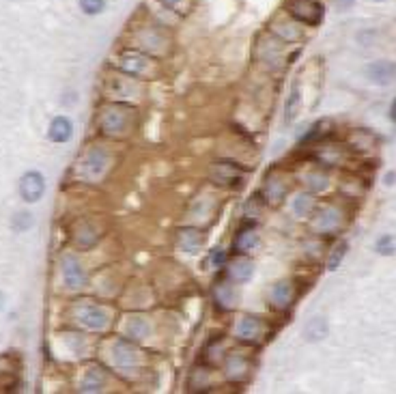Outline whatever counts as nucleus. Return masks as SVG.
Here are the masks:
<instances>
[{"instance_id":"423d86ee","label":"nucleus","mask_w":396,"mask_h":394,"mask_svg":"<svg viewBox=\"0 0 396 394\" xmlns=\"http://www.w3.org/2000/svg\"><path fill=\"white\" fill-rule=\"evenodd\" d=\"M304 29L300 22H295L289 13H278L276 17H271L267 31L274 35L276 39H280L282 43H300L304 39Z\"/></svg>"},{"instance_id":"58836bf2","label":"nucleus","mask_w":396,"mask_h":394,"mask_svg":"<svg viewBox=\"0 0 396 394\" xmlns=\"http://www.w3.org/2000/svg\"><path fill=\"white\" fill-rule=\"evenodd\" d=\"M388 114H390V121L394 123V126H396V100L390 104V110H388Z\"/></svg>"},{"instance_id":"39448f33","label":"nucleus","mask_w":396,"mask_h":394,"mask_svg":"<svg viewBox=\"0 0 396 394\" xmlns=\"http://www.w3.org/2000/svg\"><path fill=\"white\" fill-rule=\"evenodd\" d=\"M119 69L125 73V76L142 78V76H151L155 63L146 52L138 50V47H132V50H123L119 54Z\"/></svg>"},{"instance_id":"7ed1b4c3","label":"nucleus","mask_w":396,"mask_h":394,"mask_svg":"<svg viewBox=\"0 0 396 394\" xmlns=\"http://www.w3.org/2000/svg\"><path fill=\"white\" fill-rule=\"evenodd\" d=\"M310 215H312V229H314V233L326 235V237L338 235L344 229V225H346L344 211L338 205H334V203L317 205Z\"/></svg>"},{"instance_id":"a19ab883","label":"nucleus","mask_w":396,"mask_h":394,"mask_svg":"<svg viewBox=\"0 0 396 394\" xmlns=\"http://www.w3.org/2000/svg\"><path fill=\"white\" fill-rule=\"evenodd\" d=\"M3 308H5V293L0 291V310H3Z\"/></svg>"},{"instance_id":"2f4dec72","label":"nucleus","mask_w":396,"mask_h":394,"mask_svg":"<svg viewBox=\"0 0 396 394\" xmlns=\"http://www.w3.org/2000/svg\"><path fill=\"white\" fill-rule=\"evenodd\" d=\"M375 252L381 257H394L396 255V237L386 233L375 241Z\"/></svg>"},{"instance_id":"b1692460","label":"nucleus","mask_w":396,"mask_h":394,"mask_svg":"<svg viewBox=\"0 0 396 394\" xmlns=\"http://www.w3.org/2000/svg\"><path fill=\"white\" fill-rule=\"evenodd\" d=\"M259 241H261V237H259L257 229H241V231L237 233V237H235V243H233V245H235V252H237V255L250 252V250L257 248Z\"/></svg>"},{"instance_id":"7c9ffc66","label":"nucleus","mask_w":396,"mask_h":394,"mask_svg":"<svg viewBox=\"0 0 396 394\" xmlns=\"http://www.w3.org/2000/svg\"><path fill=\"white\" fill-rule=\"evenodd\" d=\"M346 250H349V243H346V241H338L334 245V250L328 257V269H330V272H336V269L340 267L342 259L346 257Z\"/></svg>"},{"instance_id":"ea45409f","label":"nucleus","mask_w":396,"mask_h":394,"mask_svg":"<svg viewBox=\"0 0 396 394\" xmlns=\"http://www.w3.org/2000/svg\"><path fill=\"white\" fill-rule=\"evenodd\" d=\"M394 183H396V172L392 170L386 175V185H394Z\"/></svg>"},{"instance_id":"dca6fc26","label":"nucleus","mask_w":396,"mask_h":394,"mask_svg":"<svg viewBox=\"0 0 396 394\" xmlns=\"http://www.w3.org/2000/svg\"><path fill=\"white\" fill-rule=\"evenodd\" d=\"M177 241L181 245V250L198 252L205 245V233L201 229H194V227H183L177 233Z\"/></svg>"},{"instance_id":"5701e85b","label":"nucleus","mask_w":396,"mask_h":394,"mask_svg":"<svg viewBox=\"0 0 396 394\" xmlns=\"http://www.w3.org/2000/svg\"><path fill=\"white\" fill-rule=\"evenodd\" d=\"M125 334L132 338V340H144L151 336V324H148L146 317H130L128 324H125Z\"/></svg>"},{"instance_id":"cd10ccee","label":"nucleus","mask_w":396,"mask_h":394,"mask_svg":"<svg viewBox=\"0 0 396 394\" xmlns=\"http://www.w3.org/2000/svg\"><path fill=\"white\" fill-rule=\"evenodd\" d=\"M304 179H306L308 192H312V194H323L330 188V177L323 170H310V172H306Z\"/></svg>"},{"instance_id":"a211bd4d","label":"nucleus","mask_w":396,"mask_h":394,"mask_svg":"<svg viewBox=\"0 0 396 394\" xmlns=\"http://www.w3.org/2000/svg\"><path fill=\"white\" fill-rule=\"evenodd\" d=\"M47 136H50V140H52V142H59V144L69 142L71 136H73V123H71V119L65 116V114L54 116L52 123H50Z\"/></svg>"},{"instance_id":"4468645a","label":"nucleus","mask_w":396,"mask_h":394,"mask_svg":"<svg viewBox=\"0 0 396 394\" xmlns=\"http://www.w3.org/2000/svg\"><path fill=\"white\" fill-rule=\"evenodd\" d=\"M293 298H295V289H293V285L289 280L276 282L269 291V302L276 310H287L293 304Z\"/></svg>"},{"instance_id":"aec40b11","label":"nucleus","mask_w":396,"mask_h":394,"mask_svg":"<svg viewBox=\"0 0 396 394\" xmlns=\"http://www.w3.org/2000/svg\"><path fill=\"white\" fill-rule=\"evenodd\" d=\"M136 41H138V50L142 52H155V47L162 45L166 39H164V33L158 31L155 26H144L136 33Z\"/></svg>"},{"instance_id":"f257e3e1","label":"nucleus","mask_w":396,"mask_h":394,"mask_svg":"<svg viewBox=\"0 0 396 394\" xmlns=\"http://www.w3.org/2000/svg\"><path fill=\"white\" fill-rule=\"evenodd\" d=\"M134 110L123 106V104H110L102 110L99 114V130H102L106 136L112 138H121L132 132L134 126Z\"/></svg>"},{"instance_id":"9d476101","label":"nucleus","mask_w":396,"mask_h":394,"mask_svg":"<svg viewBox=\"0 0 396 394\" xmlns=\"http://www.w3.org/2000/svg\"><path fill=\"white\" fill-rule=\"evenodd\" d=\"M366 78L368 82H373L377 86H390L396 82V63L394 61H373L370 65H366Z\"/></svg>"},{"instance_id":"9b49d317","label":"nucleus","mask_w":396,"mask_h":394,"mask_svg":"<svg viewBox=\"0 0 396 394\" xmlns=\"http://www.w3.org/2000/svg\"><path fill=\"white\" fill-rule=\"evenodd\" d=\"M45 192V179L41 172L29 170L20 181V196L26 203H37Z\"/></svg>"},{"instance_id":"6e6552de","label":"nucleus","mask_w":396,"mask_h":394,"mask_svg":"<svg viewBox=\"0 0 396 394\" xmlns=\"http://www.w3.org/2000/svg\"><path fill=\"white\" fill-rule=\"evenodd\" d=\"M263 334H265V324L257 315H243L235 328V336L247 344H257L263 338Z\"/></svg>"},{"instance_id":"1a4fd4ad","label":"nucleus","mask_w":396,"mask_h":394,"mask_svg":"<svg viewBox=\"0 0 396 394\" xmlns=\"http://www.w3.org/2000/svg\"><path fill=\"white\" fill-rule=\"evenodd\" d=\"M78 319L80 324L93 332H102L108 328L110 324V315L104 306H97V304H86L78 308Z\"/></svg>"},{"instance_id":"f03ea898","label":"nucleus","mask_w":396,"mask_h":394,"mask_svg":"<svg viewBox=\"0 0 396 394\" xmlns=\"http://www.w3.org/2000/svg\"><path fill=\"white\" fill-rule=\"evenodd\" d=\"M282 11L306 29H317L326 20V5L321 0H282Z\"/></svg>"},{"instance_id":"c9c22d12","label":"nucleus","mask_w":396,"mask_h":394,"mask_svg":"<svg viewBox=\"0 0 396 394\" xmlns=\"http://www.w3.org/2000/svg\"><path fill=\"white\" fill-rule=\"evenodd\" d=\"M160 5L168 9L170 13H181L188 7V0H160Z\"/></svg>"},{"instance_id":"f704fd0d","label":"nucleus","mask_w":396,"mask_h":394,"mask_svg":"<svg viewBox=\"0 0 396 394\" xmlns=\"http://www.w3.org/2000/svg\"><path fill=\"white\" fill-rule=\"evenodd\" d=\"M326 126H328V121H319V123H314V126L310 128V132L302 138V142H317V140H321L323 138L330 130H326Z\"/></svg>"},{"instance_id":"412c9836","label":"nucleus","mask_w":396,"mask_h":394,"mask_svg":"<svg viewBox=\"0 0 396 394\" xmlns=\"http://www.w3.org/2000/svg\"><path fill=\"white\" fill-rule=\"evenodd\" d=\"M213 300H215V306L222 308V310H231L237 306V300H239V293L233 289L231 282H220L213 291Z\"/></svg>"},{"instance_id":"79ce46f5","label":"nucleus","mask_w":396,"mask_h":394,"mask_svg":"<svg viewBox=\"0 0 396 394\" xmlns=\"http://www.w3.org/2000/svg\"><path fill=\"white\" fill-rule=\"evenodd\" d=\"M370 3H386V0H370Z\"/></svg>"},{"instance_id":"bb28decb","label":"nucleus","mask_w":396,"mask_h":394,"mask_svg":"<svg viewBox=\"0 0 396 394\" xmlns=\"http://www.w3.org/2000/svg\"><path fill=\"white\" fill-rule=\"evenodd\" d=\"M317 207V201H314V194L312 192H300L295 196V201H293V211L295 215H300V218H306L314 211Z\"/></svg>"},{"instance_id":"473e14b6","label":"nucleus","mask_w":396,"mask_h":394,"mask_svg":"<svg viewBox=\"0 0 396 394\" xmlns=\"http://www.w3.org/2000/svg\"><path fill=\"white\" fill-rule=\"evenodd\" d=\"M78 7L84 15H102L108 7V0H78Z\"/></svg>"},{"instance_id":"20e7f679","label":"nucleus","mask_w":396,"mask_h":394,"mask_svg":"<svg viewBox=\"0 0 396 394\" xmlns=\"http://www.w3.org/2000/svg\"><path fill=\"white\" fill-rule=\"evenodd\" d=\"M110 168V153L104 146H91L78 164V175L84 181H99Z\"/></svg>"},{"instance_id":"ddd939ff","label":"nucleus","mask_w":396,"mask_h":394,"mask_svg":"<svg viewBox=\"0 0 396 394\" xmlns=\"http://www.w3.org/2000/svg\"><path fill=\"white\" fill-rule=\"evenodd\" d=\"M227 272L233 282H247L254 276V263L245 255H237L235 259H231L227 263Z\"/></svg>"},{"instance_id":"e433bc0d","label":"nucleus","mask_w":396,"mask_h":394,"mask_svg":"<svg viewBox=\"0 0 396 394\" xmlns=\"http://www.w3.org/2000/svg\"><path fill=\"white\" fill-rule=\"evenodd\" d=\"M209 263L213 265V267H222L227 263V252L222 250V248H213L211 252H209Z\"/></svg>"},{"instance_id":"c756f323","label":"nucleus","mask_w":396,"mask_h":394,"mask_svg":"<svg viewBox=\"0 0 396 394\" xmlns=\"http://www.w3.org/2000/svg\"><path fill=\"white\" fill-rule=\"evenodd\" d=\"M344 153H342V146H336V144H328L323 146V151L319 153V160L323 162L326 166H338L342 162Z\"/></svg>"},{"instance_id":"6ab92c4d","label":"nucleus","mask_w":396,"mask_h":394,"mask_svg":"<svg viewBox=\"0 0 396 394\" xmlns=\"http://www.w3.org/2000/svg\"><path fill=\"white\" fill-rule=\"evenodd\" d=\"M304 340L306 342H319V340H326L330 334V324L326 317H312L304 324Z\"/></svg>"},{"instance_id":"c85d7f7f","label":"nucleus","mask_w":396,"mask_h":394,"mask_svg":"<svg viewBox=\"0 0 396 394\" xmlns=\"http://www.w3.org/2000/svg\"><path fill=\"white\" fill-rule=\"evenodd\" d=\"M302 106V95H300V84H293L289 97H287V104H284V123H291L297 114V110H300Z\"/></svg>"},{"instance_id":"4be33fe9","label":"nucleus","mask_w":396,"mask_h":394,"mask_svg":"<svg viewBox=\"0 0 396 394\" xmlns=\"http://www.w3.org/2000/svg\"><path fill=\"white\" fill-rule=\"evenodd\" d=\"M106 388V375L99 366H91L80 381V392H102Z\"/></svg>"},{"instance_id":"393cba45","label":"nucleus","mask_w":396,"mask_h":394,"mask_svg":"<svg viewBox=\"0 0 396 394\" xmlns=\"http://www.w3.org/2000/svg\"><path fill=\"white\" fill-rule=\"evenodd\" d=\"M213 179L220 183H233V181H241V170L233 164V162H218L213 164Z\"/></svg>"},{"instance_id":"4c0bfd02","label":"nucleus","mask_w":396,"mask_h":394,"mask_svg":"<svg viewBox=\"0 0 396 394\" xmlns=\"http://www.w3.org/2000/svg\"><path fill=\"white\" fill-rule=\"evenodd\" d=\"M334 5H336L340 11H349V9L356 5V0H334Z\"/></svg>"},{"instance_id":"f8f14e48","label":"nucleus","mask_w":396,"mask_h":394,"mask_svg":"<svg viewBox=\"0 0 396 394\" xmlns=\"http://www.w3.org/2000/svg\"><path fill=\"white\" fill-rule=\"evenodd\" d=\"M61 267H63V280L69 289L78 291L86 285V274H84V267L78 263L76 257H63L61 261Z\"/></svg>"},{"instance_id":"f3484780","label":"nucleus","mask_w":396,"mask_h":394,"mask_svg":"<svg viewBox=\"0 0 396 394\" xmlns=\"http://www.w3.org/2000/svg\"><path fill=\"white\" fill-rule=\"evenodd\" d=\"M97 239H99V233H97L95 225L89 222V220H82V222H78L76 229H73V243H76L80 250L93 248Z\"/></svg>"},{"instance_id":"2eb2a0df","label":"nucleus","mask_w":396,"mask_h":394,"mask_svg":"<svg viewBox=\"0 0 396 394\" xmlns=\"http://www.w3.org/2000/svg\"><path fill=\"white\" fill-rule=\"evenodd\" d=\"M224 373L231 381H243L250 373V362L241 354H229L224 360Z\"/></svg>"},{"instance_id":"0eeeda50","label":"nucleus","mask_w":396,"mask_h":394,"mask_svg":"<svg viewBox=\"0 0 396 394\" xmlns=\"http://www.w3.org/2000/svg\"><path fill=\"white\" fill-rule=\"evenodd\" d=\"M112 362L121 371H134L140 364V354L136 349V344H132L125 338H119L112 344Z\"/></svg>"},{"instance_id":"72a5a7b5","label":"nucleus","mask_w":396,"mask_h":394,"mask_svg":"<svg viewBox=\"0 0 396 394\" xmlns=\"http://www.w3.org/2000/svg\"><path fill=\"white\" fill-rule=\"evenodd\" d=\"M33 225H35V215H33L31 211H17V213L13 215V220H11V227H13V231H17V233L31 229Z\"/></svg>"},{"instance_id":"a878e982","label":"nucleus","mask_w":396,"mask_h":394,"mask_svg":"<svg viewBox=\"0 0 396 394\" xmlns=\"http://www.w3.org/2000/svg\"><path fill=\"white\" fill-rule=\"evenodd\" d=\"M265 199L269 201V203H280L282 199H284V194H287V185H284V181L282 179H278L276 175H269L267 179H265Z\"/></svg>"}]
</instances>
